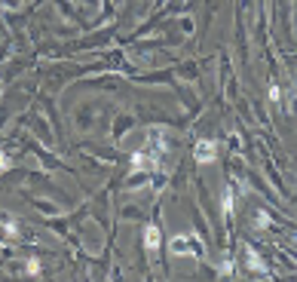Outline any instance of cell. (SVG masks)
Masks as SVG:
<instances>
[{"label":"cell","mask_w":297,"mask_h":282,"mask_svg":"<svg viewBox=\"0 0 297 282\" xmlns=\"http://www.w3.org/2000/svg\"><path fill=\"white\" fill-rule=\"evenodd\" d=\"M166 150V138L160 129H153L150 138H147V147L132 153V172H156L160 169V156Z\"/></svg>","instance_id":"6da1fadb"},{"label":"cell","mask_w":297,"mask_h":282,"mask_svg":"<svg viewBox=\"0 0 297 282\" xmlns=\"http://www.w3.org/2000/svg\"><path fill=\"white\" fill-rule=\"evenodd\" d=\"M169 249H172L175 258H196V261L205 258V242L199 239V233H181V236H175L169 242Z\"/></svg>","instance_id":"7a4b0ae2"},{"label":"cell","mask_w":297,"mask_h":282,"mask_svg":"<svg viewBox=\"0 0 297 282\" xmlns=\"http://www.w3.org/2000/svg\"><path fill=\"white\" fill-rule=\"evenodd\" d=\"M193 156H196L199 166L215 163V156H218V141H212V138H199L196 147H193Z\"/></svg>","instance_id":"3957f363"},{"label":"cell","mask_w":297,"mask_h":282,"mask_svg":"<svg viewBox=\"0 0 297 282\" xmlns=\"http://www.w3.org/2000/svg\"><path fill=\"white\" fill-rule=\"evenodd\" d=\"M160 242H163V239H160V230L150 224L147 230H144V249H147L150 255H156V252H160Z\"/></svg>","instance_id":"277c9868"},{"label":"cell","mask_w":297,"mask_h":282,"mask_svg":"<svg viewBox=\"0 0 297 282\" xmlns=\"http://www.w3.org/2000/svg\"><path fill=\"white\" fill-rule=\"evenodd\" d=\"M245 261H248V267H251L254 273H267V264L257 258V252H254V249H245Z\"/></svg>","instance_id":"5b68a950"},{"label":"cell","mask_w":297,"mask_h":282,"mask_svg":"<svg viewBox=\"0 0 297 282\" xmlns=\"http://www.w3.org/2000/svg\"><path fill=\"white\" fill-rule=\"evenodd\" d=\"M221 209H224V215H227V218L233 215V190H230V187H224V197H221Z\"/></svg>","instance_id":"8992f818"},{"label":"cell","mask_w":297,"mask_h":282,"mask_svg":"<svg viewBox=\"0 0 297 282\" xmlns=\"http://www.w3.org/2000/svg\"><path fill=\"white\" fill-rule=\"evenodd\" d=\"M218 273H221V276H233V273H236L233 261H221V264H218Z\"/></svg>","instance_id":"52a82bcc"},{"label":"cell","mask_w":297,"mask_h":282,"mask_svg":"<svg viewBox=\"0 0 297 282\" xmlns=\"http://www.w3.org/2000/svg\"><path fill=\"white\" fill-rule=\"evenodd\" d=\"M9 169H12V156L0 150V172H9Z\"/></svg>","instance_id":"ba28073f"},{"label":"cell","mask_w":297,"mask_h":282,"mask_svg":"<svg viewBox=\"0 0 297 282\" xmlns=\"http://www.w3.org/2000/svg\"><path fill=\"white\" fill-rule=\"evenodd\" d=\"M25 270H28L31 276H37V273H40V261H37V258H31V261L25 264Z\"/></svg>","instance_id":"9c48e42d"},{"label":"cell","mask_w":297,"mask_h":282,"mask_svg":"<svg viewBox=\"0 0 297 282\" xmlns=\"http://www.w3.org/2000/svg\"><path fill=\"white\" fill-rule=\"evenodd\" d=\"M3 233H6V236H19V227H15L12 221H6V224H3Z\"/></svg>","instance_id":"30bf717a"},{"label":"cell","mask_w":297,"mask_h":282,"mask_svg":"<svg viewBox=\"0 0 297 282\" xmlns=\"http://www.w3.org/2000/svg\"><path fill=\"white\" fill-rule=\"evenodd\" d=\"M267 95H270V101H279V98H282V92H279V86H270V92H267Z\"/></svg>","instance_id":"8fae6325"},{"label":"cell","mask_w":297,"mask_h":282,"mask_svg":"<svg viewBox=\"0 0 297 282\" xmlns=\"http://www.w3.org/2000/svg\"><path fill=\"white\" fill-rule=\"evenodd\" d=\"M270 224V215H267V212H260V215H257V227H267Z\"/></svg>","instance_id":"7c38bea8"}]
</instances>
